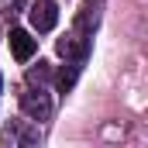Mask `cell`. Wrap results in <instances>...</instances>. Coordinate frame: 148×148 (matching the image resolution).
Segmentation results:
<instances>
[{"mask_svg": "<svg viewBox=\"0 0 148 148\" xmlns=\"http://www.w3.org/2000/svg\"><path fill=\"white\" fill-rule=\"evenodd\" d=\"M21 110L28 114L31 121H45L48 114H52V100H48V93L41 90V86H31V90H24L21 93Z\"/></svg>", "mask_w": 148, "mask_h": 148, "instance_id": "1", "label": "cell"}, {"mask_svg": "<svg viewBox=\"0 0 148 148\" xmlns=\"http://www.w3.org/2000/svg\"><path fill=\"white\" fill-rule=\"evenodd\" d=\"M55 52L62 59H73V62H83L90 55V38H79V35H62L55 41Z\"/></svg>", "mask_w": 148, "mask_h": 148, "instance_id": "2", "label": "cell"}, {"mask_svg": "<svg viewBox=\"0 0 148 148\" xmlns=\"http://www.w3.org/2000/svg\"><path fill=\"white\" fill-rule=\"evenodd\" d=\"M55 21H59V7L52 0H38L35 7H31V28L35 31H52Z\"/></svg>", "mask_w": 148, "mask_h": 148, "instance_id": "3", "label": "cell"}, {"mask_svg": "<svg viewBox=\"0 0 148 148\" xmlns=\"http://www.w3.org/2000/svg\"><path fill=\"white\" fill-rule=\"evenodd\" d=\"M7 41H10V55H14L17 62H28V59L35 55V48H38V41L28 35V31H21V28H10V38H7Z\"/></svg>", "mask_w": 148, "mask_h": 148, "instance_id": "4", "label": "cell"}, {"mask_svg": "<svg viewBox=\"0 0 148 148\" xmlns=\"http://www.w3.org/2000/svg\"><path fill=\"white\" fill-rule=\"evenodd\" d=\"M100 7H103V0H86V3L79 7V14H76V28H79L83 35L97 31V24H100Z\"/></svg>", "mask_w": 148, "mask_h": 148, "instance_id": "5", "label": "cell"}, {"mask_svg": "<svg viewBox=\"0 0 148 148\" xmlns=\"http://www.w3.org/2000/svg\"><path fill=\"white\" fill-rule=\"evenodd\" d=\"M76 76H79V66H62V69H59V90H62V93H69L76 86Z\"/></svg>", "mask_w": 148, "mask_h": 148, "instance_id": "6", "label": "cell"}, {"mask_svg": "<svg viewBox=\"0 0 148 148\" xmlns=\"http://www.w3.org/2000/svg\"><path fill=\"white\" fill-rule=\"evenodd\" d=\"M48 76H52L48 62H38V66H31V69H28V83H31V86H38V83H45Z\"/></svg>", "mask_w": 148, "mask_h": 148, "instance_id": "7", "label": "cell"}, {"mask_svg": "<svg viewBox=\"0 0 148 148\" xmlns=\"http://www.w3.org/2000/svg\"><path fill=\"white\" fill-rule=\"evenodd\" d=\"M21 7H24V0H7V17H17Z\"/></svg>", "mask_w": 148, "mask_h": 148, "instance_id": "8", "label": "cell"}, {"mask_svg": "<svg viewBox=\"0 0 148 148\" xmlns=\"http://www.w3.org/2000/svg\"><path fill=\"white\" fill-rule=\"evenodd\" d=\"M0 86H3V83H0Z\"/></svg>", "mask_w": 148, "mask_h": 148, "instance_id": "9", "label": "cell"}]
</instances>
